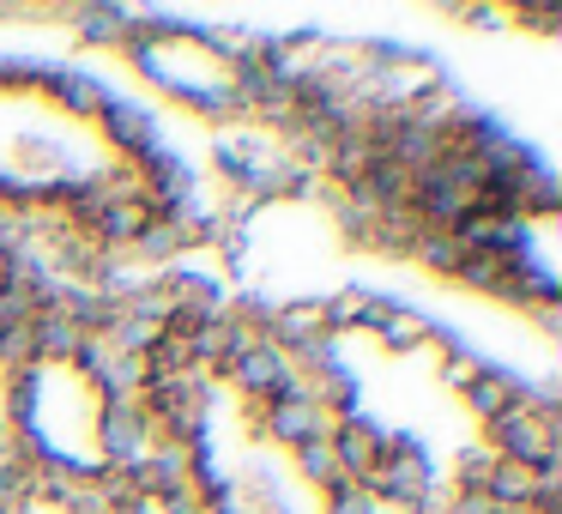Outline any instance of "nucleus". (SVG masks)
<instances>
[{"instance_id": "7ed1b4c3", "label": "nucleus", "mask_w": 562, "mask_h": 514, "mask_svg": "<svg viewBox=\"0 0 562 514\" xmlns=\"http://www.w3.org/2000/svg\"><path fill=\"white\" fill-rule=\"evenodd\" d=\"M260 67H267V103L321 134L327 152L393 134L448 103L436 62L405 55L393 43L296 31V37L260 43Z\"/></svg>"}, {"instance_id": "20e7f679", "label": "nucleus", "mask_w": 562, "mask_h": 514, "mask_svg": "<svg viewBox=\"0 0 562 514\" xmlns=\"http://www.w3.org/2000/svg\"><path fill=\"white\" fill-rule=\"evenodd\" d=\"M115 55L146 79L176 110L200 115L212 127H231L243 115L267 110V67L260 43L224 37L206 25H176V19H127L115 31Z\"/></svg>"}, {"instance_id": "f257e3e1", "label": "nucleus", "mask_w": 562, "mask_h": 514, "mask_svg": "<svg viewBox=\"0 0 562 514\" xmlns=\"http://www.w3.org/2000/svg\"><path fill=\"white\" fill-rule=\"evenodd\" d=\"M170 224V158L134 110L55 67H0V243H55L103 272Z\"/></svg>"}, {"instance_id": "0eeeda50", "label": "nucleus", "mask_w": 562, "mask_h": 514, "mask_svg": "<svg viewBox=\"0 0 562 514\" xmlns=\"http://www.w3.org/2000/svg\"><path fill=\"white\" fill-rule=\"evenodd\" d=\"M13 291V260H7V243H0V297Z\"/></svg>"}, {"instance_id": "423d86ee", "label": "nucleus", "mask_w": 562, "mask_h": 514, "mask_svg": "<svg viewBox=\"0 0 562 514\" xmlns=\"http://www.w3.org/2000/svg\"><path fill=\"white\" fill-rule=\"evenodd\" d=\"M0 514H98V496L31 484V478H7V484H0Z\"/></svg>"}, {"instance_id": "f03ea898", "label": "nucleus", "mask_w": 562, "mask_h": 514, "mask_svg": "<svg viewBox=\"0 0 562 514\" xmlns=\"http://www.w3.org/2000/svg\"><path fill=\"white\" fill-rule=\"evenodd\" d=\"M0 448L13 478L79 496H98L139 460L134 393L79 309H55L0 357Z\"/></svg>"}, {"instance_id": "39448f33", "label": "nucleus", "mask_w": 562, "mask_h": 514, "mask_svg": "<svg viewBox=\"0 0 562 514\" xmlns=\"http://www.w3.org/2000/svg\"><path fill=\"white\" fill-rule=\"evenodd\" d=\"M98 514H224V502L188 454H139L98 490Z\"/></svg>"}]
</instances>
